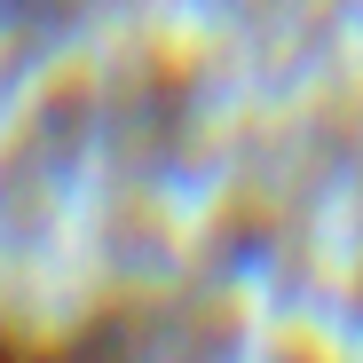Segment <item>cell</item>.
<instances>
[{"label": "cell", "mask_w": 363, "mask_h": 363, "mask_svg": "<svg viewBox=\"0 0 363 363\" xmlns=\"http://www.w3.org/2000/svg\"><path fill=\"white\" fill-rule=\"evenodd\" d=\"M0 363H135V340L127 324H103V316L79 332H48V340L0 324Z\"/></svg>", "instance_id": "obj_1"}]
</instances>
